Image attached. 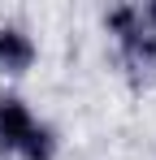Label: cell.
Returning <instances> with one entry per match:
<instances>
[{"label": "cell", "mask_w": 156, "mask_h": 160, "mask_svg": "<svg viewBox=\"0 0 156 160\" xmlns=\"http://www.w3.org/2000/svg\"><path fill=\"white\" fill-rule=\"evenodd\" d=\"M39 65V39L22 22H0V78L18 82Z\"/></svg>", "instance_id": "2"}, {"label": "cell", "mask_w": 156, "mask_h": 160, "mask_svg": "<svg viewBox=\"0 0 156 160\" xmlns=\"http://www.w3.org/2000/svg\"><path fill=\"white\" fill-rule=\"evenodd\" d=\"M61 156V134H56V126L52 121H35L30 126V134L22 138V147H18V156L13 160H56Z\"/></svg>", "instance_id": "4"}, {"label": "cell", "mask_w": 156, "mask_h": 160, "mask_svg": "<svg viewBox=\"0 0 156 160\" xmlns=\"http://www.w3.org/2000/svg\"><path fill=\"white\" fill-rule=\"evenodd\" d=\"M100 26L108 39H122V35H130V30L139 26V4H130V0H122V4H108L100 13Z\"/></svg>", "instance_id": "5"}, {"label": "cell", "mask_w": 156, "mask_h": 160, "mask_svg": "<svg viewBox=\"0 0 156 160\" xmlns=\"http://www.w3.org/2000/svg\"><path fill=\"white\" fill-rule=\"evenodd\" d=\"M139 22L156 35V0H148V4H139Z\"/></svg>", "instance_id": "6"}, {"label": "cell", "mask_w": 156, "mask_h": 160, "mask_svg": "<svg viewBox=\"0 0 156 160\" xmlns=\"http://www.w3.org/2000/svg\"><path fill=\"white\" fill-rule=\"evenodd\" d=\"M113 52H117V65L126 69V78L134 87H152L156 82V35L143 22L122 35V39H113Z\"/></svg>", "instance_id": "1"}, {"label": "cell", "mask_w": 156, "mask_h": 160, "mask_svg": "<svg viewBox=\"0 0 156 160\" xmlns=\"http://www.w3.org/2000/svg\"><path fill=\"white\" fill-rule=\"evenodd\" d=\"M39 121V112L26 104V95L18 91H0V160H13L30 126Z\"/></svg>", "instance_id": "3"}]
</instances>
